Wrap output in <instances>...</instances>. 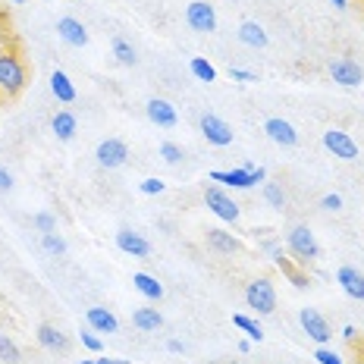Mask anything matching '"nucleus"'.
<instances>
[{
  "mask_svg": "<svg viewBox=\"0 0 364 364\" xmlns=\"http://www.w3.org/2000/svg\"><path fill=\"white\" fill-rule=\"evenodd\" d=\"M32 223H35L38 232H57V217L50 214V210H38L32 217Z\"/></svg>",
  "mask_w": 364,
  "mask_h": 364,
  "instance_id": "obj_32",
  "label": "nucleus"
},
{
  "mask_svg": "<svg viewBox=\"0 0 364 364\" xmlns=\"http://www.w3.org/2000/svg\"><path fill=\"white\" fill-rule=\"evenodd\" d=\"M13 4H26V0H13Z\"/></svg>",
  "mask_w": 364,
  "mask_h": 364,
  "instance_id": "obj_48",
  "label": "nucleus"
},
{
  "mask_svg": "<svg viewBox=\"0 0 364 364\" xmlns=\"http://www.w3.org/2000/svg\"><path fill=\"white\" fill-rule=\"evenodd\" d=\"M57 35L63 38L66 44H73V48H85L88 44V28L82 26L79 19H70V16L57 22Z\"/></svg>",
  "mask_w": 364,
  "mask_h": 364,
  "instance_id": "obj_16",
  "label": "nucleus"
},
{
  "mask_svg": "<svg viewBox=\"0 0 364 364\" xmlns=\"http://www.w3.org/2000/svg\"><path fill=\"white\" fill-rule=\"evenodd\" d=\"M239 41L245 44V48H264V44H267V32H264V26H257V22H242L239 26Z\"/></svg>",
  "mask_w": 364,
  "mask_h": 364,
  "instance_id": "obj_22",
  "label": "nucleus"
},
{
  "mask_svg": "<svg viewBox=\"0 0 364 364\" xmlns=\"http://www.w3.org/2000/svg\"><path fill=\"white\" fill-rule=\"evenodd\" d=\"M336 283L343 286V292L355 301H364V273L358 267H339Z\"/></svg>",
  "mask_w": 364,
  "mask_h": 364,
  "instance_id": "obj_13",
  "label": "nucleus"
},
{
  "mask_svg": "<svg viewBox=\"0 0 364 364\" xmlns=\"http://www.w3.org/2000/svg\"><path fill=\"white\" fill-rule=\"evenodd\" d=\"M214 182H223V186H232V188H252L257 186L255 176H252V164L239 166V170H214L210 173Z\"/></svg>",
  "mask_w": 364,
  "mask_h": 364,
  "instance_id": "obj_14",
  "label": "nucleus"
},
{
  "mask_svg": "<svg viewBox=\"0 0 364 364\" xmlns=\"http://www.w3.org/2000/svg\"><path fill=\"white\" fill-rule=\"evenodd\" d=\"M188 70H192V75H195L198 82H208V85H210V82H217V70H214V66H210L204 57H192Z\"/></svg>",
  "mask_w": 364,
  "mask_h": 364,
  "instance_id": "obj_27",
  "label": "nucleus"
},
{
  "mask_svg": "<svg viewBox=\"0 0 364 364\" xmlns=\"http://www.w3.org/2000/svg\"><path fill=\"white\" fill-rule=\"evenodd\" d=\"M201 135L210 141V145H217V148L232 145L230 123H226V119H220V117H214V113H204V117H201Z\"/></svg>",
  "mask_w": 364,
  "mask_h": 364,
  "instance_id": "obj_9",
  "label": "nucleus"
},
{
  "mask_svg": "<svg viewBox=\"0 0 364 364\" xmlns=\"http://www.w3.org/2000/svg\"><path fill=\"white\" fill-rule=\"evenodd\" d=\"M75 364H97L95 358H82V361H75Z\"/></svg>",
  "mask_w": 364,
  "mask_h": 364,
  "instance_id": "obj_47",
  "label": "nucleus"
},
{
  "mask_svg": "<svg viewBox=\"0 0 364 364\" xmlns=\"http://www.w3.org/2000/svg\"><path fill=\"white\" fill-rule=\"evenodd\" d=\"M264 201L270 204L273 210H283L286 208V192L279 182H264Z\"/></svg>",
  "mask_w": 364,
  "mask_h": 364,
  "instance_id": "obj_29",
  "label": "nucleus"
},
{
  "mask_svg": "<svg viewBox=\"0 0 364 364\" xmlns=\"http://www.w3.org/2000/svg\"><path fill=\"white\" fill-rule=\"evenodd\" d=\"M50 129H54V135L60 141H73L75 139V117L70 110H60V113H54V119H50Z\"/></svg>",
  "mask_w": 364,
  "mask_h": 364,
  "instance_id": "obj_24",
  "label": "nucleus"
},
{
  "mask_svg": "<svg viewBox=\"0 0 364 364\" xmlns=\"http://www.w3.org/2000/svg\"><path fill=\"white\" fill-rule=\"evenodd\" d=\"M361 6H364V0H361Z\"/></svg>",
  "mask_w": 364,
  "mask_h": 364,
  "instance_id": "obj_49",
  "label": "nucleus"
},
{
  "mask_svg": "<svg viewBox=\"0 0 364 364\" xmlns=\"http://www.w3.org/2000/svg\"><path fill=\"white\" fill-rule=\"evenodd\" d=\"M166 348H170V352H173V355H179V352H182V348H186V346H182V343H179V339H170V343H166Z\"/></svg>",
  "mask_w": 364,
  "mask_h": 364,
  "instance_id": "obj_42",
  "label": "nucleus"
},
{
  "mask_svg": "<svg viewBox=\"0 0 364 364\" xmlns=\"http://www.w3.org/2000/svg\"><path fill=\"white\" fill-rule=\"evenodd\" d=\"M82 346H85L88 352H101L104 348V343L95 336V330H82Z\"/></svg>",
  "mask_w": 364,
  "mask_h": 364,
  "instance_id": "obj_36",
  "label": "nucleus"
},
{
  "mask_svg": "<svg viewBox=\"0 0 364 364\" xmlns=\"http://www.w3.org/2000/svg\"><path fill=\"white\" fill-rule=\"evenodd\" d=\"M132 323L139 327L141 333H151V330H161L164 327V314L157 308H139L132 314Z\"/></svg>",
  "mask_w": 364,
  "mask_h": 364,
  "instance_id": "obj_25",
  "label": "nucleus"
},
{
  "mask_svg": "<svg viewBox=\"0 0 364 364\" xmlns=\"http://www.w3.org/2000/svg\"><path fill=\"white\" fill-rule=\"evenodd\" d=\"M110 50H113V57H117L119 66H135V63H139V57H135V48L126 41V38H113Z\"/></svg>",
  "mask_w": 364,
  "mask_h": 364,
  "instance_id": "obj_26",
  "label": "nucleus"
},
{
  "mask_svg": "<svg viewBox=\"0 0 364 364\" xmlns=\"http://www.w3.org/2000/svg\"><path fill=\"white\" fill-rule=\"evenodd\" d=\"M270 257H273V264H277V267L283 270L286 277H289V283L295 286V289H308V286H311V277H308V273L301 270V267H295V264H292L283 252H279V248H277V252H273Z\"/></svg>",
  "mask_w": 364,
  "mask_h": 364,
  "instance_id": "obj_17",
  "label": "nucleus"
},
{
  "mask_svg": "<svg viewBox=\"0 0 364 364\" xmlns=\"http://www.w3.org/2000/svg\"><path fill=\"white\" fill-rule=\"evenodd\" d=\"M314 361H317V364H343V358H339V355L333 352V348H327V346H317Z\"/></svg>",
  "mask_w": 364,
  "mask_h": 364,
  "instance_id": "obj_33",
  "label": "nucleus"
},
{
  "mask_svg": "<svg viewBox=\"0 0 364 364\" xmlns=\"http://www.w3.org/2000/svg\"><path fill=\"white\" fill-rule=\"evenodd\" d=\"M145 110H148V119H151V123L161 126V129H173V126H176V119H179L176 107H173L170 101H164V97H151Z\"/></svg>",
  "mask_w": 364,
  "mask_h": 364,
  "instance_id": "obj_12",
  "label": "nucleus"
},
{
  "mask_svg": "<svg viewBox=\"0 0 364 364\" xmlns=\"http://www.w3.org/2000/svg\"><path fill=\"white\" fill-rule=\"evenodd\" d=\"M239 352H242V355L252 352V339H242V343H239Z\"/></svg>",
  "mask_w": 364,
  "mask_h": 364,
  "instance_id": "obj_44",
  "label": "nucleus"
},
{
  "mask_svg": "<svg viewBox=\"0 0 364 364\" xmlns=\"http://www.w3.org/2000/svg\"><path fill=\"white\" fill-rule=\"evenodd\" d=\"M321 208L323 210H343V198H339L336 192H330V195H323L321 198Z\"/></svg>",
  "mask_w": 364,
  "mask_h": 364,
  "instance_id": "obj_38",
  "label": "nucleus"
},
{
  "mask_svg": "<svg viewBox=\"0 0 364 364\" xmlns=\"http://www.w3.org/2000/svg\"><path fill=\"white\" fill-rule=\"evenodd\" d=\"M95 157H97V164H101V166L113 170V166H123L129 161V148H126V141H119V139H107V141H101V145H97Z\"/></svg>",
  "mask_w": 364,
  "mask_h": 364,
  "instance_id": "obj_10",
  "label": "nucleus"
},
{
  "mask_svg": "<svg viewBox=\"0 0 364 364\" xmlns=\"http://www.w3.org/2000/svg\"><path fill=\"white\" fill-rule=\"evenodd\" d=\"M204 204H208L210 214H214L217 220H223V223H236L239 214H242L239 204L232 201L220 186H208V188H204Z\"/></svg>",
  "mask_w": 364,
  "mask_h": 364,
  "instance_id": "obj_4",
  "label": "nucleus"
},
{
  "mask_svg": "<svg viewBox=\"0 0 364 364\" xmlns=\"http://www.w3.org/2000/svg\"><path fill=\"white\" fill-rule=\"evenodd\" d=\"M10 188H13V176L0 166V192H10Z\"/></svg>",
  "mask_w": 364,
  "mask_h": 364,
  "instance_id": "obj_40",
  "label": "nucleus"
},
{
  "mask_svg": "<svg viewBox=\"0 0 364 364\" xmlns=\"http://www.w3.org/2000/svg\"><path fill=\"white\" fill-rule=\"evenodd\" d=\"M117 248L126 252V255H132V257H148L151 255V242L145 236H139V232H132V230L117 232Z\"/></svg>",
  "mask_w": 364,
  "mask_h": 364,
  "instance_id": "obj_15",
  "label": "nucleus"
},
{
  "mask_svg": "<svg viewBox=\"0 0 364 364\" xmlns=\"http://www.w3.org/2000/svg\"><path fill=\"white\" fill-rule=\"evenodd\" d=\"M232 327H239L242 333H248V339H252V343H261V339H264V330L257 327V321H252V317H245V314H232Z\"/></svg>",
  "mask_w": 364,
  "mask_h": 364,
  "instance_id": "obj_28",
  "label": "nucleus"
},
{
  "mask_svg": "<svg viewBox=\"0 0 364 364\" xmlns=\"http://www.w3.org/2000/svg\"><path fill=\"white\" fill-rule=\"evenodd\" d=\"M245 301L257 314H273L277 311V289H273V283L267 277H257L245 286Z\"/></svg>",
  "mask_w": 364,
  "mask_h": 364,
  "instance_id": "obj_2",
  "label": "nucleus"
},
{
  "mask_svg": "<svg viewBox=\"0 0 364 364\" xmlns=\"http://www.w3.org/2000/svg\"><path fill=\"white\" fill-rule=\"evenodd\" d=\"M230 75L236 82H257V75L252 70H239V66H230Z\"/></svg>",
  "mask_w": 364,
  "mask_h": 364,
  "instance_id": "obj_39",
  "label": "nucleus"
},
{
  "mask_svg": "<svg viewBox=\"0 0 364 364\" xmlns=\"http://www.w3.org/2000/svg\"><path fill=\"white\" fill-rule=\"evenodd\" d=\"M323 148H327L333 157H339V161H358V154H361L358 141H355L346 129H327V132H323Z\"/></svg>",
  "mask_w": 364,
  "mask_h": 364,
  "instance_id": "obj_5",
  "label": "nucleus"
},
{
  "mask_svg": "<svg viewBox=\"0 0 364 364\" xmlns=\"http://www.w3.org/2000/svg\"><path fill=\"white\" fill-rule=\"evenodd\" d=\"M355 352H358V364H364V339L355 343Z\"/></svg>",
  "mask_w": 364,
  "mask_h": 364,
  "instance_id": "obj_43",
  "label": "nucleus"
},
{
  "mask_svg": "<svg viewBox=\"0 0 364 364\" xmlns=\"http://www.w3.org/2000/svg\"><path fill=\"white\" fill-rule=\"evenodd\" d=\"M85 321H88V327L95 333H117L119 330V321L110 314L107 308H88L85 311Z\"/></svg>",
  "mask_w": 364,
  "mask_h": 364,
  "instance_id": "obj_19",
  "label": "nucleus"
},
{
  "mask_svg": "<svg viewBox=\"0 0 364 364\" xmlns=\"http://www.w3.org/2000/svg\"><path fill=\"white\" fill-rule=\"evenodd\" d=\"M186 22L192 26V32L210 35V32H217V10L208 0H195V4L186 6Z\"/></svg>",
  "mask_w": 364,
  "mask_h": 364,
  "instance_id": "obj_7",
  "label": "nucleus"
},
{
  "mask_svg": "<svg viewBox=\"0 0 364 364\" xmlns=\"http://www.w3.org/2000/svg\"><path fill=\"white\" fill-rule=\"evenodd\" d=\"M161 157L166 164H179L182 161V148L173 145V141H164V145H161Z\"/></svg>",
  "mask_w": 364,
  "mask_h": 364,
  "instance_id": "obj_34",
  "label": "nucleus"
},
{
  "mask_svg": "<svg viewBox=\"0 0 364 364\" xmlns=\"http://www.w3.org/2000/svg\"><path fill=\"white\" fill-rule=\"evenodd\" d=\"M132 286L145 295V299H151V301H161L164 299V286L157 283L151 273H132Z\"/></svg>",
  "mask_w": 364,
  "mask_h": 364,
  "instance_id": "obj_23",
  "label": "nucleus"
},
{
  "mask_svg": "<svg viewBox=\"0 0 364 364\" xmlns=\"http://www.w3.org/2000/svg\"><path fill=\"white\" fill-rule=\"evenodd\" d=\"M299 323H301V330H305L317 346H327V343H330V336H333V333H330V323L323 321V314H321L317 308H301V311H299Z\"/></svg>",
  "mask_w": 364,
  "mask_h": 364,
  "instance_id": "obj_8",
  "label": "nucleus"
},
{
  "mask_svg": "<svg viewBox=\"0 0 364 364\" xmlns=\"http://www.w3.org/2000/svg\"><path fill=\"white\" fill-rule=\"evenodd\" d=\"M13 44V32H10V19L0 13V48H10Z\"/></svg>",
  "mask_w": 364,
  "mask_h": 364,
  "instance_id": "obj_37",
  "label": "nucleus"
},
{
  "mask_svg": "<svg viewBox=\"0 0 364 364\" xmlns=\"http://www.w3.org/2000/svg\"><path fill=\"white\" fill-rule=\"evenodd\" d=\"M264 132H267L270 141H277V145H283V148L299 145V132H295V126L283 117H270L267 123H264Z\"/></svg>",
  "mask_w": 364,
  "mask_h": 364,
  "instance_id": "obj_11",
  "label": "nucleus"
},
{
  "mask_svg": "<svg viewBox=\"0 0 364 364\" xmlns=\"http://www.w3.org/2000/svg\"><path fill=\"white\" fill-rule=\"evenodd\" d=\"M208 245L214 248V252H220V255H236L242 248V242L232 236V232H226V230H208Z\"/></svg>",
  "mask_w": 364,
  "mask_h": 364,
  "instance_id": "obj_20",
  "label": "nucleus"
},
{
  "mask_svg": "<svg viewBox=\"0 0 364 364\" xmlns=\"http://www.w3.org/2000/svg\"><path fill=\"white\" fill-rule=\"evenodd\" d=\"M333 6H336V10H346V6H348V0H333Z\"/></svg>",
  "mask_w": 364,
  "mask_h": 364,
  "instance_id": "obj_46",
  "label": "nucleus"
},
{
  "mask_svg": "<svg viewBox=\"0 0 364 364\" xmlns=\"http://www.w3.org/2000/svg\"><path fill=\"white\" fill-rule=\"evenodd\" d=\"M164 188H166L164 179H154V176H151V179H145V182L139 186V192H141V195H161Z\"/></svg>",
  "mask_w": 364,
  "mask_h": 364,
  "instance_id": "obj_35",
  "label": "nucleus"
},
{
  "mask_svg": "<svg viewBox=\"0 0 364 364\" xmlns=\"http://www.w3.org/2000/svg\"><path fill=\"white\" fill-rule=\"evenodd\" d=\"M97 364H129V361H117V358H95Z\"/></svg>",
  "mask_w": 364,
  "mask_h": 364,
  "instance_id": "obj_45",
  "label": "nucleus"
},
{
  "mask_svg": "<svg viewBox=\"0 0 364 364\" xmlns=\"http://www.w3.org/2000/svg\"><path fill=\"white\" fill-rule=\"evenodd\" d=\"M50 91H54V97L60 104L75 101V85L70 82V75H66L63 70H54V75H50Z\"/></svg>",
  "mask_w": 364,
  "mask_h": 364,
  "instance_id": "obj_21",
  "label": "nucleus"
},
{
  "mask_svg": "<svg viewBox=\"0 0 364 364\" xmlns=\"http://www.w3.org/2000/svg\"><path fill=\"white\" fill-rule=\"evenodd\" d=\"M41 248H44L48 255H57V257L66 255V242L60 239L57 232H41Z\"/></svg>",
  "mask_w": 364,
  "mask_h": 364,
  "instance_id": "obj_31",
  "label": "nucleus"
},
{
  "mask_svg": "<svg viewBox=\"0 0 364 364\" xmlns=\"http://www.w3.org/2000/svg\"><path fill=\"white\" fill-rule=\"evenodd\" d=\"M343 339H346V343H352V346H355L361 336H358V330H355L352 323H348V327H343Z\"/></svg>",
  "mask_w": 364,
  "mask_h": 364,
  "instance_id": "obj_41",
  "label": "nucleus"
},
{
  "mask_svg": "<svg viewBox=\"0 0 364 364\" xmlns=\"http://www.w3.org/2000/svg\"><path fill=\"white\" fill-rule=\"evenodd\" d=\"M330 79L336 82V85H343V88H358L364 82V70H361L358 60L336 57V60H330Z\"/></svg>",
  "mask_w": 364,
  "mask_h": 364,
  "instance_id": "obj_6",
  "label": "nucleus"
},
{
  "mask_svg": "<svg viewBox=\"0 0 364 364\" xmlns=\"http://www.w3.org/2000/svg\"><path fill=\"white\" fill-rule=\"evenodd\" d=\"M286 242H289V252L299 257L301 264H311L321 257V245H317L314 232L308 230V226H292L289 236H286Z\"/></svg>",
  "mask_w": 364,
  "mask_h": 364,
  "instance_id": "obj_3",
  "label": "nucleus"
},
{
  "mask_svg": "<svg viewBox=\"0 0 364 364\" xmlns=\"http://www.w3.org/2000/svg\"><path fill=\"white\" fill-rule=\"evenodd\" d=\"M38 343L48 348V352H70V339H66V333H60L54 323H41V327H38Z\"/></svg>",
  "mask_w": 364,
  "mask_h": 364,
  "instance_id": "obj_18",
  "label": "nucleus"
},
{
  "mask_svg": "<svg viewBox=\"0 0 364 364\" xmlns=\"http://www.w3.org/2000/svg\"><path fill=\"white\" fill-rule=\"evenodd\" d=\"M0 361H4V364H19L22 361L19 346L13 343L10 336H4V333H0Z\"/></svg>",
  "mask_w": 364,
  "mask_h": 364,
  "instance_id": "obj_30",
  "label": "nucleus"
},
{
  "mask_svg": "<svg viewBox=\"0 0 364 364\" xmlns=\"http://www.w3.org/2000/svg\"><path fill=\"white\" fill-rule=\"evenodd\" d=\"M28 85V70L19 50L0 48V97H16Z\"/></svg>",
  "mask_w": 364,
  "mask_h": 364,
  "instance_id": "obj_1",
  "label": "nucleus"
}]
</instances>
